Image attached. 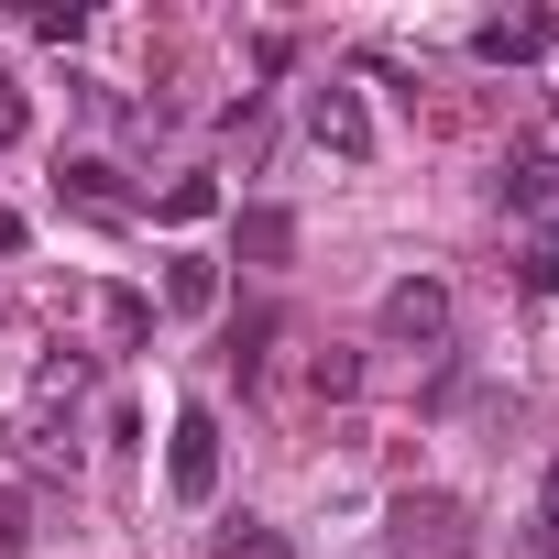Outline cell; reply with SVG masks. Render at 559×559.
Segmentation results:
<instances>
[{
	"mask_svg": "<svg viewBox=\"0 0 559 559\" xmlns=\"http://www.w3.org/2000/svg\"><path fill=\"white\" fill-rule=\"evenodd\" d=\"M165 483H176V504H209V493H219V417H209V406H176Z\"/></svg>",
	"mask_w": 559,
	"mask_h": 559,
	"instance_id": "cell-1",
	"label": "cell"
},
{
	"mask_svg": "<svg viewBox=\"0 0 559 559\" xmlns=\"http://www.w3.org/2000/svg\"><path fill=\"white\" fill-rule=\"evenodd\" d=\"M384 341H417V352H439L450 341V286H439V274H406V286H384Z\"/></svg>",
	"mask_w": 559,
	"mask_h": 559,
	"instance_id": "cell-2",
	"label": "cell"
},
{
	"mask_svg": "<svg viewBox=\"0 0 559 559\" xmlns=\"http://www.w3.org/2000/svg\"><path fill=\"white\" fill-rule=\"evenodd\" d=\"M308 132H319V154L362 165V154H373V110H362V88H308Z\"/></svg>",
	"mask_w": 559,
	"mask_h": 559,
	"instance_id": "cell-3",
	"label": "cell"
},
{
	"mask_svg": "<svg viewBox=\"0 0 559 559\" xmlns=\"http://www.w3.org/2000/svg\"><path fill=\"white\" fill-rule=\"evenodd\" d=\"M548 34H559L548 12H493V23H472V56H483V67H537Z\"/></svg>",
	"mask_w": 559,
	"mask_h": 559,
	"instance_id": "cell-4",
	"label": "cell"
},
{
	"mask_svg": "<svg viewBox=\"0 0 559 559\" xmlns=\"http://www.w3.org/2000/svg\"><path fill=\"white\" fill-rule=\"evenodd\" d=\"M493 198H504V209H526V219H548V230H559V165H548V154H515V165H504V176H493Z\"/></svg>",
	"mask_w": 559,
	"mask_h": 559,
	"instance_id": "cell-5",
	"label": "cell"
},
{
	"mask_svg": "<svg viewBox=\"0 0 559 559\" xmlns=\"http://www.w3.org/2000/svg\"><path fill=\"white\" fill-rule=\"evenodd\" d=\"M67 198H78V209H99V219H132V187H121V165H99V154H78V165H67Z\"/></svg>",
	"mask_w": 559,
	"mask_h": 559,
	"instance_id": "cell-6",
	"label": "cell"
},
{
	"mask_svg": "<svg viewBox=\"0 0 559 559\" xmlns=\"http://www.w3.org/2000/svg\"><path fill=\"white\" fill-rule=\"evenodd\" d=\"M165 308H187V319L219 308V263H209V252H176V263H165Z\"/></svg>",
	"mask_w": 559,
	"mask_h": 559,
	"instance_id": "cell-7",
	"label": "cell"
},
{
	"mask_svg": "<svg viewBox=\"0 0 559 559\" xmlns=\"http://www.w3.org/2000/svg\"><path fill=\"white\" fill-rule=\"evenodd\" d=\"M297 252V219L286 209H241V263H286Z\"/></svg>",
	"mask_w": 559,
	"mask_h": 559,
	"instance_id": "cell-8",
	"label": "cell"
},
{
	"mask_svg": "<svg viewBox=\"0 0 559 559\" xmlns=\"http://www.w3.org/2000/svg\"><path fill=\"white\" fill-rule=\"evenodd\" d=\"M154 209H165V219L187 230V219H209V209H219V176H176V187H165Z\"/></svg>",
	"mask_w": 559,
	"mask_h": 559,
	"instance_id": "cell-9",
	"label": "cell"
},
{
	"mask_svg": "<svg viewBox=\"0 0 559 559\" xmlns=\"http://www.w3.org/2000/svg\"><path fill=\"white\" fill-rule=\"evenodd\" d=\"M515 286H526V297H559V230H537V241H526V263H515Z\"/></svg>",
	"mask_w": 559,
	"mask_h": 559,
	"instance_id": "cell-10",
	"label": "cell"
},
{
	"mask_svg": "<svg viewBox=\"0 0 559 559\" xmlns=\"http://www.w3.org/2000/svg\"><path fill=\"white\" fill-rule=\"evenodd\" d=\"M308 384H319L330 406H341V395H362V352H319V362H308Z\"/></svg>",
	"mask_w": 559,
	"mask_h": 559,
	"instance_id": "cell-11",
	"label": "cell"
},
{
	"mask_svg": "<svg viewBox=\"0 0 559 559\" xmlns=\"http://www.w3.org/2000/svg\"><path fill=\"white\" fill-rule=\"evenodd\" d=\"M34 34H45V45H78V34H88V0H34Z\"/></svg>",
	"mask_w": 559,
	"mask_h": 559,
	"instance_id": "cell-12",
	"label": "cell"
},
{
	"mask_svg": "<svg viewBox=\"0 0 559 559\" xmlns=\"http://www.w3.org/2000/svg\"><path fill=\"white\" fill-rule=\"evenodd\" d=\"M99 319H110V341H143V330H154V308H143L132 286H110V297H99Z\"/></svg>",
	"mask_w": 559,
	"mask_h": 559,
	"instance_id": "cell-13",
	"label": "cell"
},
{
	"mask_svg": "<svg viewBox=\"0 0 559 559\" xmlns=\"http://www.w3.org/2000/svg\"><path fill=\"white\" fill-rule=\"evenodd\" d=\"M34 132V99H23V78H0V143H23Z\"/></svg>",
	"mask_w": 559,
	"mask_h": 559,
	"instance_id": "cell-14",
	"label": "cell"
},
{
	"mask_svg": "<svg viewBox=\"0 0 559 559\" xmlns=\"http://www.w3.org/2000/svg\"><path fill=\"white\" fill-rule=\"evenodd\" d=\"M0 252H23V219H12V209H0Z\"/></svg>",
	"mask_w": 559,
	"mask_h": 559,
	"instance_id": "cell-15",
	"label": "cell"
},
{
	"mask_svg": "<svg viewBox=\"0 0 559 559\" xmlns=\"http://www.w3.org/2000/svg\"><path fill=\"white\" fill-rule=\"evenodd\" d=\"M548 99H559V88H548Z\"/></svg>",
	"mask_w": 559,
	"mask_h": 559,
	"instance_id": "cell-16",
	"label": "cell"
}]
</instances>
